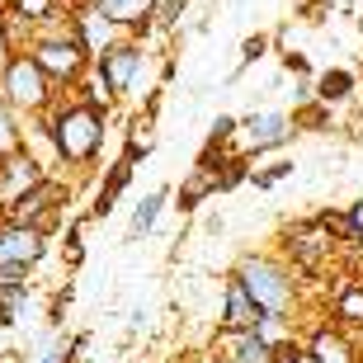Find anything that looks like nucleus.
<instances>
[{
  "label": "nucleus",
  "mask_w": 363,
  "mask_h": 363,
  "mask_svg": "<svg viewBox=\"0 0 363 363\" xmlns=\"http://www.w3.org/2000/svg\"><path fill=\"white\" fill-rule=\"evenodd\" d=\"M147 62H151V57H147V48H142V43H137V38H123L113 52H104L99 62H94V71L108 81V90L118 94V104H123V99H142V94L151 90V85H142Z\"/></svg>",
  "instance_id": "nucleus-6"
},
{
  "label": "nucleus",
  "mask_w": 363,
  "mask_h": 363,
  "mask_svg": "<svg viewBox=\"0 0 363 363\" xmlns=\"http://www.w3.org/2000/svg\"><path fill=\"white\" fill-rule=\"evenodd\" d=\"M208 354L222 359V363H274V350L255 335V330H217L213 345H208Z\"/></svg>",
  "instance_id": "nucleus-10"
},
{
  "label": "nucleus",
  "mask_w": 363,
  "mask_h": 363,
  "mask_svg": "<svg viewBox=\"0 0 363 363\" xmlns=\"http://www.w3.org/2000/svg\"><path fill=\"white\" fill-rule=\"evenodd\" d=\"M85 5L99 10L108 24H118L128 38H137V33L151 24V10H156V0H85Z\"/></svg>",
  "instance_id": "nucleus-13"
},
{
  "label": "nucleus",
  "mask_w": 363,
  "mask_h": 363,
  "mask_svg": "<svg viewBox=\"0 0 363 363\" xmlns=\"http://www.w3.org/2000/svg\"><path fill=\"white\" fill-rule=\"evenodd\" d=\"M302 345H307L311 363H363V359H359V345H354L345 330H335L330 321L311 325L307 335H302Z\"/></svg>",
  "instance_id": "nucleus-11"
},
{
  "label": "nucleus",
  "mask_w": 363,
  "mask_h": 363,
  "mask_svg": "<svg viewBox=\"0 0 363 363\" xmlns=\"http://www.w3.org/2000/svg\"><path fill=\"white\" fill-rule=\"evenodd\" d=\"M330 325L345 330L354 345H363V283H345L330 297Z\"/></svg>",
  "instance_id": "nucleus-14"
},
{
  "label": "nucleus",
  "mask_w": 363,
  "mask_h": 363,
  "mask_svg": "<svg viewBox=\"0 0 363 363\" xmlns=\"http://www.w3.org/2000/svg\"><path fill=\"white\" fill-rule=\"evenodd\" d=\"M325 10H330V5H321V0H307V5H302V19H307V24H325Z\"/></svg>",
  "instance_id": "nucleus-32"
},
{
  "label": "nucleus",
  "mask_w": 363,
  "mask_h": 363,
  "mask_svg": "<svg viewBox=\"0 0 363 363\" xmlns=\"http://www.w3.org/2000/svg\"><path fill=\"white\" fill-rule=\"evenodd\" d=\"M14 14H24L33 28H43V24H52V19H62V14H71L76 5H67V0H5Z\"/></svg>",
  "instance_id": "nucleus-19"
},
{
  "label": "nucleus",
  "mask_w": 363,
  "mask_h": 363,
  "mask_svg": "<svg viewBox=\"0 0 363 363\" xmlns=\"http://www.w3.org/2000/svg\"><path fill=\"white\" fill-rule=\"evenodd\" d=\"M217 194V170H208V165H194L184 175V184H179L175 203H179V213H199V203L203 199H213Z\"/></svg>",
  "instance_id": "nucleus-18"
},
{
  "label": "nucleus",
  "mask_w": 363,
  "mask_h": 363,
  "mask_svg": "<svg viewBox=\"0 0 363 363\" xmlns=\"http://www.w3.org/2000/svg\"><path fill=\"white\" fill-rule=\"evenodd\" d=\"M62 259H67V269H81V264H85V236H81V222H71L67 236H62Z\"/></svg>",
  "instance_id": "nucleus-27"
},
{
  "label": "nucleus",
  "mask_w": 363,
  "mask_h": 363,
  "mask_svg": "<svg viewBox=\"0 0 363 363\" xmlns=\"http://www.w3.org/2000/svg\"><path fill=\"white\" fill-rule=\"evenodd\" d=\"M359 85H363V76H359Z\"/></svg>",
  "instance_id": "nucleus-34"
},
{
  "label": "nucleus",
  "mask_w": 363,
  "mask_h": 363,
  "mask_svg": "<svg viewBox=\"0 0 363 363\" xmlns=\"http://www.w3.org/2000/svg\"><path fill=\"white\" fill-rule=\"evenodd\" d=\"M71 38H76V43L85 48V57H90V62H99V57L113 52V48H118V43L128 38V33H123L118 24H108L104 14L90 10V5L81 0V5L71 10Z\"/></svg>",
  "instance_id": "nucleus-7"
},
{
  "label": "nucleus",
  "mask_w": 363,
  "mask_h": 363,
  "mask_svg": "<svg viewBox=\"0 0 363 363\" xmlns=\"http://www.w3.org/2000/svg\"><path fill=\"white\" fill-rule=\"evenodd\" d=\"M165 199H170V189H165V184L137 199L133 217H128V241H147L151 231H156V222H161V213H165Z\"/></svg>",
  "instance_id": "nucleus-17"
},
{
  "label": "nucleus",
  "mask_w": 363,
  "mask_h": 363,
  "mask_svg": "<svg viewBox=\"0 0 363 363\" xmlns=\"http://www.w3.org/2000/svg\"><path fill=\"white\" fill-rule=\"evenodd\" d=\"M274 363H311V354H307V345H302V340H293V345L274 350Z\"/></svg>",
  "instance_id": "nucleus-30"
},
{
  "label": "nucleus",
  "mask_w": 363,
  "mask_h": 363,
  "mask_svg": "<svg viewBox=\"0 0 363 363\" xmlns=\"http://www.w3.org/2000/svg\"><path fill=\"white\" fill-rule=\"evenodd\" d=\"M43 128L52 133L57 161H62V170H71V175H85V170L99 161L104 137H108V118L104 113L85 108L81 99H71V94H62V99L43 113Z\"/></svg>",
  "instance_id": "nucleus-1"
},
{
  "label": "nucleus",
  "mask_w": 363,
  "mask_h": 363,
  "mask_svg": "<svg viewBox=\"0 0 363 363\" xmlns=\"http://www.w3.org/2000/svg\"><path fill=\"white\" fill-rule=\"evenodd\" d=\"M231 137H236V118H231V113H217L203 147H208V151H231Z\"/></svg>",
  "instance_id": "nucleus-26"
},
{
  "label": "nucleus",
  "mask_w": 363,
  "mask_h": 363,
  "mask_svg": "<svg viewBox=\"0 0 363 363\" xmlns=\"http://www.w3.org/2000/svg\"><path fill=\"white\" fill-rule=\"evenodd\" d=\"M71 359V335H48L38 345V359L33 363H67Z\"/></svg>",
  "instance_id": "nucleus-28"
},
{
  "label": "nucleus",
  "mask_w": 363,
  "mask_h": 363,
  "mask_svg": "<svg viewBox=\"0 0 363 363\" xmlns=\"http://www.w3.org/2000/svg\"><path fill=\"white\" fill-rule=\"evenodd\" d=\"M340 217H345V236H350L345 245H359V250H363V199H354Z\"/></svg>",
  "instance_id": "nucleus-29"
},
{
  "label": "nucleus",
  "mask_w": 363,
  "mask_h": 363,
  "mask_svg": "<svg viewBox=\"0 0 363 363\" xmlns=\"http://www.w3.org/2000/svg\"><path fill=\"white\" fill-rule=\"evenodd\" d=\"M293 118H288V108H255V113H245L236 118V137H231V151L245 156V161H255L264 151H283L293 142Z\"/></svg>",
  "instance_id": "nucleus-5"
},
{
  "label": "nucleus",
  "mask_w": 363,
  "mask_h": 363,
  "mask_svg": "<svg viewBox=\"0 0 363 363\" xmlns=\"http://www.w3.org/2000/svg\"><path fill=\"white\" fill-rule=\"evenodd\" d=\"M311 90H316V99H321L325 108H340V104H350L354 94H359V71L325 67L321 76H311Z\"/></svg>",
  "instance_id": "nucleus-16"
},
{
  "label": "nucleus",
  "mask_w": 363,
  "mask_h": 363,
  "mask_svg": "<svg viewBox=\"0 0 363 363\" xmlns=\"http://www.w3.org/2000/svg\"><path fill=\"white\" fill-rule=\"evenodd\" d=\"M269 43H274L269 33H250V38L241 43V62H236V71L227 76V85H231V81H241V71H250L255 62H264V52H269Z\"/></svg>",
  "instance_id": "nucleus-22"
},
{
  "label": "nucleus",
  "mask_w": 363,
  "mask_h": 363,
  "mask_svg": "<svg viewBox=\"0 0 363 363\" xmlns=\"http://www.w3.org/2000/svg\"><path fill=\"white\" fill-rule=\"evenodd\" d=\"M259 321V307L250 302V293H245L241 283L227 274V283H222V311H217V330H255Z\"/></svg>",
  "instance_id": "nucleus-12"
},
{
  "label": "nucleus",
  "mask_w": 363,
  "mask_h": 363,
  "mask_svg": "<svg viewBox=\"0 0 363 363\" xmlns=\"http://www.w3.org/2000/svg\"><path fill=\"white\" fill-rule=\"evenodd\" d=\"M222 227H227V222H222V217L213 213V217H208V227H203V231H208V236H222Z\"/></svg>",
  "instance_id": "nucleus-33"
},
{
  "label": "nucleus",
  "mask_w": 363,
  "mask_h": 363,
  "mask_svg": "<svg viewBox=\"0 0 363 363\" xmlns=\"http://www.w3.org/2000/svg\"><path fill=\"white\" fill-rule=\"evenodd\" d=\"M288 175H293V161H269V165L250 161V184H255L259 194H269V189L279 184V179H288Z\"/></svg>",
  "instance_id": "nucleus-24"
},
{
  "label": "nucleus",
  "mask_w": 363,
  "mask_h": 363,
  "mask_svg": "<svg viewBox=\"0 0 363 363\" xmlns=\"http://www.w3.org/2000/svg\"><path fill=\"white\" fill-rule=\"evenodd\" d=\"M147 325H151V307H133V311H128V340L142 335Z\"/></svg>",
  "instance_id": "nucleus-31"
},
{
  "label": "nucleus",
  "mask_w": 363,
  "mask_h": 363,
  "mask_svg": "<svg viewBox=\"0 0 363 363\" xmlns=\"http://www.w3.org/2000/svg\"><path fill=\"white\" fill-rule=\"evenodd\" d=\"M43 170L33 161H28L24 151H14V156H0V213H10L14 203L24 199L28 189H38L43 184Z\"/></svg>",
  "instance_id": "nucleus-9"
},
{
  "label": "nucleus",
  "mask_w": 363,
  "mask_h": 363,
  "mask_svg": "<svg viewBox=\"0 0 363 363\" xmlns=\"http://www.w3.org/2000/svg\"><path fill=\"white\" fill-rule=\"evenodd\" d=\"M43 255H48V236L38 227L0 222V269H33Z\"/></svg>",
  "instance_id": "nucleus-8"
},
{
  "label": "nucleus",
  "mask_w": 363,
  "mask_h": 363,
  "mask_svg": "<svg viewBox=\"0 0 363 363\" xmlns=\"http://www.w3.org/2000/svg\"><path fill=\"white\" fill-rule=\"evenodd\" d=\"M71 302H76V288H71V283L52 293V302H48V330H52V335L62 330V325H67V316H71Z\"/></svg>",
  "instance_id": "nucleus-25"
},
{
  "label": "nucleus",
  "mask_w": 363,
  "mask_h": 363,
  "mask_svg": "<svg viewBox=\"0 0 363 363\" xmlns=\"http://www.w3.org/2000/svg\"><path fill=\"white\" fill-rule=\"evenodd\" d=\"M133 175H137V165L133 161H113L104 170V179H99V189H94V199H90V217H99V222H104L108 213H113V208H118V199H123V189L133 184Z\"/></svg>",
  "instance_id": "nucleus-15"
},
{
  "label": "nucleus",
  "mask_w": 363,
  "mask_h": 363,
  "mask_svg": "<svg viewBox=\"0 0 363 363\" xmlns=\"http://www.w3.org/2000/svg\"><path fill=\"white\" fill-rule=\"evenodd\" d=\"M189 14V0H156V10H151V28H161L165 38H175V28L184 24Z\"/></svg>",
  "instance_id": "nucleus-21"
},
{
  "label": "nucleus",
  "mask_w": 363,
  "mask_h": 363,
  "mask_svg": "<svg viewBox=\"0 0 363 363\" xmlns=\"http://www.w3.org/2000/svg\"><path fill=\"white\" fill-rule=\"evenodd\" d=\"M288 118H293V133H330L335 123H330V108L321 99H307V104L288 108Z\"/></svg>",
  "instance_id": "nucleus-20"
},
{
  "label": "nucleus",
  "mask_w": 363,
  "mask_h": 363,
  "mask_svg": "<svg viewBox=\"0 0 363 363\" xmlns=\"http://www.w3.org/2000/svg\"><path fill=\"white\" fill-rule=\"evenodd\" d=\"M28 57L38 62V71L48 76V81L57 85L62 94H71L76 85L90 76V57H85V48L71 33H48V38H33V48H28Z\"/></svg>",
  "instance_id": "nucleus-4"
},
{
  "label": "nucleus",
  "mask_w": 363,
  "mask_h": 363,
  "mask_svg": "<svg viewBox=\"0 0 363 363\" xmlns=\"http://www.w3.org/2000/svg\"><path fill=\"white\" fill-rule=\"evenodd\" d=\"M0 99L19 113V123H38L43 113L62 99V90L38 71L33 57L19 52V57H10V62L0 67Z\"/></svg>",
  "instance_id": "nucleus-3"
},
{
  "label": "nucleus",
  "mask_w": 363,
  "mask_h": 363,
  "mask_svg": "<svg viewBox=\"0 0 363 363\" xmlns=\"http://www.w3.org/2000/svg\"><path fill=\"white\" fill-rule=\"evenodd\" d=\"M231 279L241 283L250 302L259 307V316H274V321H297L302 311V283L297 274L283 264L274 250H255V255H241Z\"/></svg>",
  "instance_id": "nucleus-2"
},
{
  "label": "nucleus",
  "mask_w": 363,
  "mask_h": 363,
  "mask_svg": "<svg viewBox=\"0 0 363 363\" xmlns=\"http://www.w3.org/2000/svg\"><path fill=\"white\" fill-rule=\"evenodd\" d=\"M19 133H24L19 113L0 99V156H14V151H19Z\"/></svg>",
  "instance_id": "nucleus-23"
}]
</instances>
